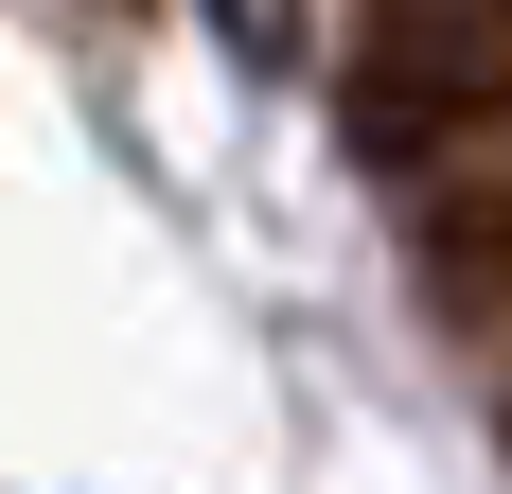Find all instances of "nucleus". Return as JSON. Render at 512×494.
<instances>
[{
    "instance_id": "nucleus-3",
    "label": "nucleus",
    "mask_w": 512,
    "mask_h": 494,
    "mask_svg": "<svg viewBox=\"0 0 512 494\" xmlns=\"http://www.w3.org/2000/svg\"><path fill=\"white\" fill-rule=\"evenodd\" d=\"M495 442H512V389H495Z\"/></svg>"
},
{
    "instance_id": "nucleus-1",
    "label": "nucleus",
    "mask_w": 512,
    "mask_h": 494,
    "mask_svg": "<svg viewBox=\"0 0 512 494\" xmlns=\"http://www.w3.org/2000/svg\"><path fill=\"white\" fill-rule=\"evenodd\" d=\"M336 124H354V159H389V177L495 142L512 124V0H371L354 71H336Z\"/></svg>"
},
{
    "instance_id": "nucleus-2",
    "label": "nucleus",
    "mask_w": 512,
    "mask_h": 494,
    "mask_svg": "<svg viewBox=\"0 0 512 494\" xmlns=\"http://www.w3.org/2000/svg\"><path fill=\"white\" fill-rule=\"evenodd\" d=\"M442 195H424V283L460 300V318H512V159H424Z\"/></svg>"
}]
</instances>
